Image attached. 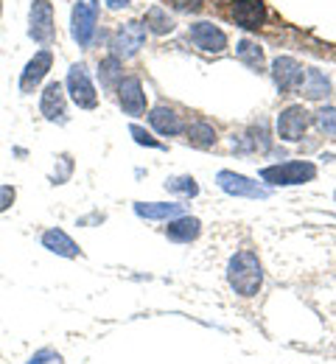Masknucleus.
<instances>
[{
    "instance_id": "obj_1",
    "label": "nucleus",
    "mask_w": 336,
    "mask_h": 364,
    "mask_svg": "<svg viewBox=\"0 0 336 364\" xmlns=\"http://www.w3.org/2000/svg\"><path fill=\"white\" fill-rule=\"evenodd\" d=\"M227 283L239 297H255L264 286V267L252 250H239L227 264Z\"/></svg>"
},
{
    "instance_id": "obj_2",
    "label": "nucleus",
    "mask_w": 336,
    "mask_h": 364,
    "mask_svg": "<svg viewBox=\"0 0 336 364\" xmlns=\"http://www.w3.org/2000/svg\"><path fill=\"white\" fill-rule=\"evenodd\" d=\"M317 177V166L308 160H288L278 166H266L261 168V180L269 185H305Z\"/></svg>"
},
{
    "instance_id": "obj_3",
    "label": "nucleus",
    "mask_w": 336,
    "mask_h": 364,
    "mask_svg": "<svg viewBox=\"0 0 336 364\" xmlns=\"http://www.w3.org/2000/svg\"><path fill=\"white\" fill-rule=\"evenodd\" d=\"M98 23V0H79L73 6V17H70V34L79 43V48H87L93 43Z\"/></svg>"
},
{
    "instance_id": "obj_4",
    "label": "nucleus",
    "mask_w": 336,
    "mask_h": 364,
    "mask_svg": "<svg viewBox=\"0 0 336 364\" xmlns=\"http://www.w3.org/2000/svg\"><path fill=\"white\" fill-rule=\"evenodd\" d=\"M67 92H70L73 104L82 107V109H96L98 107V92L90 82V76H87L85 65H73L67 70Z\"/></svg>"
},
{
    "instance_id": "obj_5",
    "label": "nucleus",
    "mask_w": 336,
    "mask_h": 364,
    "mask_svg": "<svg viewBox=\"0 0 336 364\" xmlns=\"http://www.w3.org/2000/svg\"><path fill=\"white\" fill-rule=\"evenodd\" d=\"M308 124H311L308 109L303 104H291L278 115V137L286 140V143H297L308 132Z\"/></svg>"
},
{
    "instance_id": "obj_6",
    "label": "nucleus",
    "mask_w": 336,
    "mask_h": 364,
    "mask_svg": "<svg viewBox=\"0 0 336 364\" xmlns=\"http://www.w3.org/2000/svg\"><path fill=\"white\" fill-rule=\"evenodd\" d=\"M146 43V26L143 23H138V20H129V23H124L115 34H112V53L121 59H129V56H135Z\"/></svg>"
},
{
    "instance_id": "obj_7",
    "label": "nucleus",
    "mask_w": 336,
    "mask_h": 364,
    "mask_svg": "<svg viewBox=\"0 0 336 364\" xmlns=\"http://www.w3.org/2000/svg\"><path fill=\"white\" fill-rule=\"evenodd\" d=\"M216 182L230 196H244V199H266L269 196V188L252 182L249 177H244V174H236V171H219Z\"/></svg>"
},
{
    "instance_id": "obj_8",
    "label": "nucleus",
    "mask_w": 336,
    "mask_h": 364,
    "mask_svg": "<svg viewBox=\"0 0 336 364\" xmlns=\"http://www.w3.org/2000/svg\"><path fill=\"white\" fill-rule=\"evenodd\" d=\"M28 37L34 43H50L53 40V6L48 0H34L28 14Z\"/></svg>"
},
{
    "instance_id": "obj_9",
    "label": "nucleus",
    "mask_w": 336,
    "mask_h": 364,
    "mask_svg": "<svg viewBox=\"0 0 336 364\" xmlns=\"http://www.w3.org/2000/svg\"><path fill=\"white\" fill-rule=\"evenodd\" d=\"M272 79H275V85H278L281 92L300 90V85H303V79H305V70H303V65H300L297 59H291V56H278V59L272 62Z\"/></svg>"
},
{
    "instance_id": "obj_10",
    "label": "nucleus",
    "mask_w": 336,
    "mask_h": 364,
    "mask_svg": "<svg viewBox=\"0 0 336 364\" xmlns=\"http://www.w3.org/2000/svg\"><path fill=\"white\" fill-rule=\"evenodd\" d=\"M188 40L199 50H207V53H222L227 48V34L222 28H216L213 23H196L188 28Z\"/></svg>"
},
{
    "instance_id": "obj_11",
    "label": "nucleus",
    "mask_w": 336,
    "mask_h": 364,
    "mask_svg": "<svg viewBox=\"0 0 336 364\" xmlns=\"http://www.w3.org/2000/svg\"><path fill=\"white\" fill-rule=\"evenodd\" d=\"M230 14H233V20L239 23L241 28L255 31L266 20V6H264V0H233Z\"/></svg>"
},
{
    "instance_id": "obj_12",
    "label": "nucleus",
    "mask_w": 336,
    "mask_h": 364,
    "mask_svg": "<svg viewBox=\"0 0 336 364\" xmlns=\"http://www.w3.org/2000/svg\"><path fill=\"white\" fill-rule=\"evenodd\" d=\"M118 101H121V109H124L126 115H143L146 92H143L141 79H135V76L124 79V82L118 85Z\"/></svg>"
},
{
    "instance_id": "obj_13",
    "label": "nucleus",
    "mask_w": 336,
    "mask_h": 364,
    "mask_svg": "<svg viewBox=\"0 0 336 364\" xmlns=\"http://www.w3.org/2000/svg\"><path fill=\"white\" fill-rule=\"evenodd\" d=\"M50 62H53V53H50L48 48L45 50H40L28 65H26V70H23V76H20V90L23 92H31L43 79H45V73L50 70Z\"/></svg>"
},
{
    "instance_id": "obj_14",
    "label": "nucleus",
    "mask_w": 336,
    "mask_h": 364,
    "mask_svg": "<svg viewBox=\"0 0 336 364\" xmlns=\"http://www.w3.org/2000/svg\"><path fill=\"white\" fill-rule=\"evenodd\" d=\"M148 124L166 137H174V135H183V132H185V124H183L180 112L171 109V107H154V109L148 112Z\"/></svg>"
},
{
    "instance_id": "obj_15",
    "label": "nucleus",
    "mask_w": 336,
    "mask_h": 364,
    "mask_svg": "<svg viewBox=\"0 0 336 364\" xmlns=\"http://www.w3.org/2000/svg\"><path fill=\"white\" fill-rule=\"evenodd\" d=\"M43 247L53 255H62V258H79V252H82L79 244L59 228H50L43 232Z\"/></svg>"
},
{
    "instance_id": "obj_16",
    "label": "nucleus",
    "mask_w": 336,
    "mask_h": 364,
    "mask_svg": "<svg viewBox=\"0 0 336 364\" xmlns=\"http://www.w3.org/2000/svg\"><path fill=\"white\" fill-rule=\"evenodd\" d=\"M40 112L45 115V121H65V90L59 82L45 85L40 98Z\"/></svg>"
},
{
    "instance_id": "obj_17",
    "label": "nucleus",
    "mask_w": 336,
    "mask_h": 364,
    "mask_svg": "<svg viewBox=\"0 0 336 364\" xmlns=\"http://www.w3.org/2000/svg\"><path fill=\"white\" fill-rule=\"evenodd\" d=\"M135 213L141 219H151V222H171V219L183 216V205H177V202H135Z\"/></svg>"
},
{
    "instance_id": "obj_18",
    "label": "nucleus",
    "mask_w": 336,
    "mask_h": 364,
    "mask_svg": "<svg viewBox=\"0 0 336 364\" xmlns=\"http://www.w3.org/2000/svg\"><path fill=\"white\" fill-rule=\"evenodd\" d=\"M199 232H202V222L196 216H177L166 228V235L171 241H177V244H191V241L199 238Z\"/></svg>"
},
{
    "instance_id": "obj_19",
    "label": "nucleus",
    "mask_w": 336,
    "mask_h": 364,
    "mask_svg": "<svg viewBox=\"0 0 336 364\" xmlns=\"http://www.w3.org/2000/svg\"><path fill=\"white\" fill-rule=\"evenodd\" d=\"M300 95H305V98H311V101H317V98H325L328 92H331V82L325 79V73H320L317 68H308L305 70V79H303V85H300Z\"/></svg>"
},
{
    "instance_id": "obj_20",
    "label": "nucleus",
    "mask_w": 336,
    "mask_h": 364,
    "mask_svg": "<svg viewBox=\"0 0 336 364\" xmlns=\"http://www.w3.org/2000/svg\"><path fill=\"white\" fill-rule=\"evenodd\" d=\"M185 135H188V143L196 146V149H210L216 143V129L207 121H193L191 127L185 129Z\"/></svg>"
},
{
    "instance_id": "obj_21",
    "label": "nucleus",
    "mask_w": 336,
    "mask_h": 364,
    "mask_svg": "<svg viewBox=\"0 0 336 364\" xmlns=\"http://www.w3.org/2000/svg\"><path fill=\"white\" fill-rule=\"evenodd\" d=\"M98 79H101V87H107V90H112L115 85H121L124 82V76H121V59L118 56L104 59L98 65Z\"/></svg>"
},
{
    "instance_id": "obj_22",
    "label": "nucleus",
    "mask_w": 336,
    "mask_h": 364,
    "mask_svg": "<svg viewBox=\"0 0 336 364\" xmlns=\"http://www.w3.org/2000/svg\"><path fill=\"white\" fill-rule=\"evenodd\" d=\"M236 53H239L241 62H244V65H249L252 70H264V50L255 46V43L241 40L239 48H236Z\"/></svg>"
},
{
    "instance_id": "obj_23",
    "label": "nucleus",
    "mask_w": 336,
    "mask_h": 364,
    "mask_svg": "<svg viewBox=\"0 0 336 364\" xmlns=\"http://www.w3.org/2000/svg\"><path fill=\"white\" fill-rule=\"evenodd\" d=\"M146 26H148L154 34H171V31H174V20H171L163 9H157V6L146 11Z\"/></svg>"
},
{
    "instance_id": "obj_24",
    "label": "nucleus",
    "mask_w": 336,
    "mask_h": 364,
    "mask_svg": "<svg viewBox=\"0 0 336 364\" xmlns=\"http://www.w3.org/2000/svg\"><path fill=\"white\" fill-rule=\"evenodd\" d=\"M166 191L183 193V196H196L199 193V185H196L193 177H171V180H166Z\"/></svg>"
},
{
    "instance_id": "obj_25",
    "label": "nucleus",
    "mask_w": 336,
    "mask_h": 364,
    "mask_svg": "<svg viewBox=\"0 0 336 364\" xmlns=\"http://www.w3.org/2000/svg\"><path fill=\"white\" fill-rule=\"evenodd\" d=\"M317 127H320V132H323L325 137L336 135V109L334 107H323V109L317 112Z\"/></svg>"
},
{
    "instance_id": "obj_26",
    "label": "nucleus",
    "mask_w": 336,
    "mask_h": 364,
    "mask_svg": "<svg viewBox=\"0 0 336 364\" xmlns=\"http://www.w3.org/2000/svg\"><path fill=\"white\" fill-rule=\"evenodd\" d=\"M129 135L135 137V143H141V146H148V149H160V143H157L154 137L148 135L146 129H141L138 124H132V127H129Z\"/></svg>"
},
{
    "instance_id": "obj_27",
    "label": "nucleus",
    "mask_w": 336,
    "mask_h": 364,
    "mask_svg": "<svg viewBox=\"0 0 336 364\" xmlns=\"http://www.w3.org/2000/svg\"><path fill=\"white\" fill-rule=\"evenodd\" d=\"M17 199V191L11 185H0V213H6Z\"/></svg>"
},
{
    "instance_id": "obj_28",
    "label": "nucleus",
    "mask_w": 336,
    "mask_h": 364,
    "mask_svg": "<svg viewBox=\"0 0 336 364\" xmlns=\"http://www.w3.org/2000/svg\"><path fill=\"white\" fill-rule=\"evenodd\" d=\"M171 6L177 11H199L205 6V0H171Z\"/></svg>"
},
{
    "instance_id": "obj_29",
    "label": "nucleus",
    "mask_w": 336,
    "mask_h": 364,
    "mask_svg": "<svg viewBox=\"0 0 336 364\" xmlns=\"http://www.w3.org/2000/svg\"><path fill=\"white\" fill-rule=\"evenodd\" d=\"M59 160H62V171H59V174L53 177V182H56V185H59V182L67 180V174H70V168H73V163H70V157H67V154H62Z\"/></svg>"
},
{
    "instance_id": "obj_30",
    "label": "nucleus",
    "mask_w": 336,
    "mask_h": 364,
    "mask_svg": "<svg viewBox=\"0 0 336 364\" xmlns=\"http://www.w3.org/2000/svg\"><path fill=\"white\" fill-rule=\"evenodd\" d=\"M53 359L59 362V353H53V350H40L28 364H48V362H53Z\"/></svg>"
},
{
    "instance_id": "obj_31",
    "label": "nucleus",
    "mask_w": 336,
    "mask_h": 364,
    "mask_svg": "<svg viewBox=\"0 0 336 364\" xmlns=\"http://www.w3.org/2000/svg\"><path fill=\"white\" fill-rule=\"evenodd\" d=\"M107 6L109 9H124V6H129V0H107Z\"/></svg>"
},
{
    "instance_id": "obj_32",
    "label": "nucleus",
    "mask_w": 336,
    "mask_h": 364,
    "mask_svg": "<svg viewBox=\"0 0 336 364\" xmlns=\"http://www.w3.org/2000/svg\"><path fill=\"white\" fill-rule=\"evenodd\" d=\"M0 11H3V6H0Z\"/></svg>"
}]
</instances>
